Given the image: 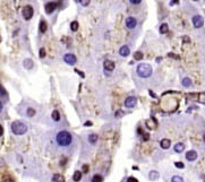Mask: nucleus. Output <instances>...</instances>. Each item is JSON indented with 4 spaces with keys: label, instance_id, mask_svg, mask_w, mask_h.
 <instances>
[{
    "label": "nucleus",
    "instance_id": "nucleus-1",
    "mask_svg": "<svg viewBox=\"0 0 205 182\" xmlns=\"http://www.w3.org/2000/svg\"><path fill=\"white\" fill-rule=\"evenodd\" d=\"M56 140H57V144L59 146H62V147H66L69 146L73 141V137H72V133L69 131L62 130L58 132V135L56 136Z\"/></svg>",
    "mask_w": 205,
    "mask_h": 182
},
{
    "label": "nucleus",
    "instance_id": "nucleus-2",
    "mask_svg": "<svg viewBox=\"0 0 205 182\" xmlns=\"http://www.w3.org/2000/svg\"><path fill=\"white\" fill-rule=\"evenodd\" d=\"M136 73H137V75L140 78H147V77H150L152 75L153 69H152V67L148 64H140L136 68Z\"/></svg>",
    "mask_w": 205,
    "mask_h": 182
},
{
    "label": "nucleus",
    "instance_id": "nucleus-3",
    "mask_svg": "<svg viewBox=\"0 0 205 182\" xmlns=\"http://www.w3.org/2000/svg\"><path fill=\"white\" fill-rule=\"evenodd\" d=\"M10 128H11L13 133L17 135V136H22V135H24L27 131V126L25 123H23V122H21V121H14L11 123Z\"/></svg>",
    "mask_w": 205,
    "mask_h": 182
},
{
    "label": "nucleus",
    "instance_id": "nucleus-4",
    "mask_svg": "<svg viewBox=\"0 0 205 182\" xmlns=\"http://www.w3.org/2000/svg\"><path fill=\"white\" fill-rule=\"evenodd\" d=\"M33 14H34V10H33V7H32V6L27 5V6H25V7L23 8L22 15L25 21H29V19L33 17Z\"/></svg>",
    "mask_w": 205,
    "mask_h": 182
},
{
    "label": "nucleus",
    "instance_id": "nucleus-5",
    "mask_svg": "<svg viewBox=\"0 0 205 182\" xmlns=\"http://www.w3.org/2000/svg\"><path fill=\"white\" fill-rule=\"evenodd\" d=\"M191 22H193V25H194L195 29H201L204 25V19H203V17L201 15H195L193 17Z\"/></svg>",
    "mask_w": 205,
    "mask_h": 182
},
{
    "label": "nucleus",
    "instance_id": "nucleus-6",
    "mask_svg": "<svg viewBox=\"0 0 205 182\" xmlns=\"http://www.w3.org/2000/svg\"><path fill=\"white\" fill-rule=\"evenodd\" d=\"M58 5H59V2H57V1H50V2H48L47 5H45V13L48 15H50L52 14L54 10H56V8L58 7Z\"/></svg>",
    "mask_w": 205,
    "mask_h": 182
},
{
    "label": "nucleus",
    "instance_id": "nucleus-7",
    "mask_svg": "<svg viewBox=\"0 0 205 182\" xmlns=\"http://www.w3.org/2000/svg\"><path fill=\"white\" fill-rule=\"evenodd\" d=\"M136 103H137L136 97H134V96H128V97L125 100V106L128 108V109H130V108H134V106L136 105Z\"/></svg>",
    "mask_w": 205,
    "mask_h": 182
},
{
    "label": "nucleus",
    "instance_id": "nucleus-8",
    "mask_svg": "<svg viewBox=\"0 0 205 182\" xmlns=\"http://www.w3.org/2000/svg\"><path fill=\"white\" fill-rule=\"evenodd\" d=\"M64 61H65L66 64H68V65L74 66L76 64V57H75L74 54H72V53H66V54L64 56Z\"/></svg>",
    "mask_w": 205,
    "mask_h": 182
},
{
    "label": "nucleus",
    "instance_id": "nucleus-9",
    "mask_svg": "<svg viewBox=\"0 0 205 182\" xmlns=\"http://www.w3.org/2000/svg\"><path fill=\"white\" fill-rule=\"evenodd\" d=\"M136 25H137V21H136V18H134V17H127V18H126V26H127L129 29H135Z\"/></svg>",
    "mask_w": 205,
    "mask_h": 182
},
{
    "label": "nucleus",
    "instance_id": "nucleus-10",
    "mask_svg": "<svg viewBox=\"0 0 205 182\" xmlns=\"http://www.w3.org/2000/svg\"><path fill=\"white\" fill-rule=\"evenodd\" d=\"M197 158V153L194 151V149H191V151H188L187 153H186V160L189 161V162H193V161H195Z\"/></svg>",
    "mask_w": 205,
    "mask_h": 182
},
{
    "label": "nucleus",
    "instance_id": "nucleus-11",
    "mask_svg": "<svg viewBox=\"0 0 205 182\" xmlns=\"http://www.w3.org/2000/svg\"><path fill=\"white\" fill-rule=\"evenodd\" d=\"M103 67L107 71H112L115 69V62L111 61V60H105L104 64H103Z\"/></svg>",
    "mask_w": 205,
    "mask_h": 182
},
{
    "label": "nucleus",
    "instance_id": "nucleus-12",
    "mask_svg": "<svg viewBox=\"0 0 205 182\" xmlns=\"http://www.w3.org/2000/svg\"><path fill=\"white\" fill-rule=\"evenodd\" d=\"M129 53H130V50H129V48H128L127 45L121 46V48H120V50H119V54H120V56H123V57H128V56H129Z\"/></svg>",
    "mask_w": 205,
    "mask_h": 182
},
{
    "label": "nucleus",
    "instance_id": "nucleus-13",
    "mask_svg": "<svg viewBox=\"0 0 205 182\" xmlns=\"http://www.w3.org/2000/svg\"><path fill=\"white\" fill-rule=\"evenodd\" d=\"M171 145V141H170V139H167V138H163L160 141V146H161L162 149H168L169 147Z\"/></svg>",
    "mask_w": 205,
    "mask_h": 182
},
{
    "label": "nucleus",
    "instance_id": "nucleus-14",
    "mask_svg": "<svg viewBox=\"0 0 205 182\" xmlns=\"http://www.w3.org/2000/svg\"><path fill=\"white\" fill-rule=\"evenodd\" d=\"M173 149H175V152L176 153H181L183 152V149H185V145H183V143H177L175 147H173Z\"/></svg>",
    "mask_w": 205,
    "mask_h": 182
},
{
    "label": "nucleus",
    "instance_id": "nucleus-15",
    "mask_svg": "<svg viewBox=\"0 0 205 182\" xmlns=\"http://www.w3.org/2000/svg\"><path fill=\"white\" fill-rule=\"evenodd\" d=\"M47 29H48L47 22H45L44 19H42V21L40 22V25H39V29H40L41 33H45V32H47Z\"/></svg>",
    "mask_w": 205,
    "mask_h": 182
},
{
    "label": "nucleus",
    "instance_id": "nucleus-16",
    "mask_svg": "<svg viewBox=\"0 0 205 182\" xmlns=\"http://www.w3.org/2000/svg\"><path fill=\"white\" fill-rule=\"evenodd\" d=\"M51 182H65V178L61 174H54L52 176Z\"/></svg>",
    "mask_w": 205,
    "mask_h": 182
},
{
    "label": "nucleus",
    "instance_id": "nucleus-17",
    "mask_svg": "<svg viewBox=\"0 0 205 182\" xmlns=\"http://www.w3.org/2000/svg\"><path fill=\"white\" fill-rule=\"evenodd\" d=\"M97 135L96 133H91L90 136H88V141L91 143V144H95L96 141H97Z\"/></svg>",
    "mask_w": 205,
    "mask_h": 182
},
{
    "label": "nucleus",
    "instance_id": "nucleus-18",
    "mask_svg": "<svg viewBox=\"0 0 205 182\" xmlns=\"http://www.w3.org/2000/svg\"><path fill=\"white\" fill-rule=\"evenodd\" d=\"M82 179V172L81 171H75V173L73 175V180L75 182H78Z\"/></svg>",
    "mask_w": 205,
    "mask_h": 182
},
{
    "label": "nucleus",
    "instance_id": "nucleus-19",
    "mask_svg": "<svg viewBox=\"0 0 205 182\" xmlns=\"http://www.w3.org/2000/svg\"><path fill=\"white\" fill-rule=\"evenodd\" d=\"M148 178L151 179V180H156V179H159V172H156V171H151L150 173H148Z\"/></svg>",
    "mask_w": 205,
    "mask_h": 182
},
{
    "label": "nucleus",
    "instance_id": "nucleus-20",
    "mask_svg": "<svg viewBox=\"0 0 205 182\" xmlns=\"http://www.w3.org/2000/svg\"><path fill=\"white\" fill-rule=\"evenodd\" d=\"M23 65H24V67H25L26 69H29V68H32V66H33V61H32L31 59H25L24 62H23Z\"/></svg>",
    "mask_w": 205,
    "mask_h": 182
},
{
    "label": "nucleus",
    "instance_id": "nucleus-21",
    "mask_svg": "<svg viewBox=\"0 0 205 182\" xmlns=\"http://www.w3.org/2000/svg\"><path fill=\"white\" fill-rule=\"evenodd\" d=\"M35 113H37V111H35V109H33V108H27V110H26V114H27L29 118L34 117Z\"/></svg>",
    "mask_w": 205,
    "mask_h": 182
},
{
    "label": "nucleus",
    "instance_id": "nucleus-22",
    "mask_svg": "<svg viewBox=\"0 0 205 182\" xmlns=\"http://www.w3.org/2000/svg\"><path fill=\"white\" fill-rule=\"evenodd\" d=\"M52 119H53L54 121H59V120H60V113H59L58 110H54V111L52 112Z\"/></svg>",
    "mask_w": 205,
    "mask_h": 182
},
{
    "label": "nucleus",
    "instance_id": "nucleus-23",
    "mask_svg": "<svg viewBox=\"0 0 205 182\" xmlns=\"http://www.w3.org/2000/svg\"><path fill=\"white\" fill-rule=\"evenodd\" d=\"M143 57H144L143 52L136 51L135 53H134V59H135V60H142V59H143Z\"/></svg>",
    "mask_w": 205,
    "mask_h": 182
},
{
    "label": "nucleus",
    "instance_id": "nucleus-24",
    "mask_svg": "<svg viewBox=\"0 0 205 182\" xmlns=\"http://www.w3.org/2000/svg\"><path fill=\"white\" fill-rule=\"evenodd\" d=\"M102 181H103V178L102 175L100 174L93 175V178H92V182H102Z\"/></svg>",
    "mask_w": 205,
    "mask_h": 182
},
{
    "label": "nucleus",
    "instance_id": "nucleus-25",
    "mask_svg": "<svg viewBox=\"0 0 205 182\" xmlns=\"http://www.w3.org/2000/svg\"><path fill=\"white\" fill-rule=\"evenodd\" d=\"M168 25H167V24H166V23H164V24H162L161 26H160V33H161V34H166V33H167V32H168Z\"/></svg>",
    "mask_w": 205,
    "mask_h": 182
},
{
    "label": "nucleus",
    "instance_id": "nucleus-26",
    "mask_svg": "<svg viewBox=\"0 0 205 182\" xmlns=\"http://www.w3.org/2000/svg\"><path fill=\"white\" fill-rule=\"evenodd\" d=\"M183 86H186V87H189L191 85V80L188 78V77H185L183 79Z\"/></svg>",
    "mask_w": 205,
    "mask_h": 182
},
{
    "label": "nucleus",
    "instance_id": "nucleus-27",
    "mask_svg": "<svg viewBox=\"0 0 205 182\" xmlns=\"http://www.w3.org/2000/svg\"><path fill=\"white\" fill-rule=\"evenodd\" d=\"M70 29L73 31V32H76L77 29H78V23L76 22H72V24H70Z\"/></svg>",
    "mask_w": 205,
    "mask_h": 182
},
{
    "label": "nucleus",
    "instance_id": "nucleus-28",
    "mask_svg": "<svg viewBox=\"0 0 205 182\" xmlns=\"http://www.w3.org/2000/svg\"><path fill=\"white\" fill-rule=\"evenodd\" d=\"M171 182H183V179L179 175H175V176H172Z\"/></svg>",
    "mask_w": 205,
    "mask_h": 182
},
{
    "label": "nucleus",
    "instance_id": "nucleus-29",
    "mask_svg": "<svg viewBox=\"0 0 205 182\" xmlns=\"http://www.w3.org/2000/svg\"><path fill=\"white\" fill-rule=\"evenodd\" d=\"M45 54H47L45 49H44V48H41L40 51H39V56H40V58H45Z\"/></svg>",
    "mask_w": 205,
    "mask_h": 182
},
{
    "label": "nucleus",
    "instance_id": "nucleus-30",
    "mask_svg": "<svg viewBox=\"0 0 205 182\" xmlns=\"http://www.w3.org/2000/svg\"><path fill=\"white\" fill-rule=\"evenodd\" d=\"M0 96H7V92L4 89L1 85H0Z\"/></svg>",
    "mask_w": 205,
    "mask_h": 182
},
{
    "label": "nucleus",
    "instance_id": "nucleus-31",
    "mask_svg": "<svg viewBox=\"0 0 205 182\" xmlns=\"http://www.w3.org/2000/svg\"><path fill=\"white\" fill-rule=\"evenodd\" d=\"M175 166L178 168H185V165H183V163H181V162H176L175 163Z\"/></svg>",
    "mask_w": 205,
    "mask_h": 182
},
{
    "label": "nucleus",
    "instance_id": "nucleus-32",
    "mask_svg": "<svg viewBox=\"0 0 205 182\" xmlns=\"http://www.w3.org/2000/svg\"><path fill=\"white\" fill-rule=\"evenodd\" d=\"M1 182H14V181H13V179H11L10 176H5Z\"/></svg>",
    "mask_w": 205,
    "mask_h": 182
},
{
    "label": "nucleus",
    "instance_id": "nucleus-33",
    "mask_svg": "<svg viewBox=\"0 0 205 182\" xmlns=\"http://www.w3.org/2000/svg\"><path fill=\"white\" fill-rule=\"evenodd\" d=\"M127 182H138V180H137L136 178H134V176H129V178L127 179Z\"/></svg>",
    "mask_w": 205,
    "mask_h": 182
},
{
    "label": "nucleus",
    "instance_id": "nucleus-34",
    "mask_svg": "<svg viewBox=\"0 0 205 182\" xmlns=\"http://www.w3.org/2000/svg\"><path fill=\"white\" fill-rule=\"evenodd\" d=\"M130 4H133V5H138V4H140V0H130Z\"/></svg>",
    "mask_w": 205,
    "mask_h": 182
},
{
    "label": "nucleus",
    "instance_id": "nucleus-35",
    "mask_svg": "<svg viewBox=\"0 0 205 182\" xmlns=\"http://www.w3.org/2000/svg\"><path fill=\"white\" fill-rule=\"evenodd\" d=\"M78 2H82L83 6H87L88 4H90V0H86V1H78Z\"/></svg>",
    "mask_w": 205,
    "mask_h": 182
},
{
    "label": "nucleus",
    "instance_id": "nucleus-36",
    "mask_svg": "<svg viewBox=\"0 0 205 182\" xmlns=\"http://www.w3.org/2000/svg\"><path fill=\"white\" fill-rule=\"evenodd\" d=\"M83 172H88V165H83Z\"/></svg>",
    "mask_w": 205,
    "mask_h": 182
},
{
    "label": "nucleus",
    "instance_id": "nucleus-37",
    "mask_svg": "<svg viewBox=\"0 0 205 182\" xmlns=\"http://www.w3.org/2000/svg\"><path fill=\"white\" fill-rule=\"evenodd\" d=\"M75 71H76V73H78V74H80V75H81V77H85V75H84V74L82 73V71H80V70H77V69H75Z\"/></svg>",
    "mask_w": 205,
    "mask_h": 182
},
{
    "label": "nucleus",
    "instance_id": "nucleus-38",
    "mask_svg": "<svg viewBox=\"0 0 205 182\" xmlns=\"http://www.w3.org/2000/svg\"><path fill=\"white\" fill-rule=\"evenodd\" d=\"M2 135H4V128H2L1 126H0V137H1Z\"/></svg>",
    "mask_w": 205,
    "mask_h": 182
},
{
    "label": "nucleus",
    "instance_id": "nucleus-39",
    "mask_svg": "<svg viewBox=\"0 0 205 182\" xmlns=\"http://www.w3.org/2000/svg\"><path fill=\"white\" fill-rule=\"evenodd\" d=\"M175 4H179V1H171L170 5H175Z\"/></svg>",
    "mask_w": 205,
    "mask_h": 182
},
{
    "label": "nucleus",
    "instance_id": "nucleus-40",
    "mask_svg": "<svg viewBox=\"0 0 205 182\" xmlns=\"http://www.w3.org/2000/svg\"><path fill=\"white\" fill-rule=\"evenodd\" d=\"M2 108H4V105H2V103L0 102V112L2 111Z\"/></svg>",
    "mask_w": 205,
    "mask_h": 182
},
{
    "label": "nucleus",
    "instance_id": "nucleus-41",
    "mask_svg": "<svg viewBox=\"0 0 205 182\" xmlns=\"http://www.w3.org/2000/svg\"><path fill=\"white\" fill-rule=\"evenodd\" d=\"M91 124H92L91 122H86V123H85V126H91Z\"/></svg>",
    "mask_w": 205,
    "mask_h": 182
},
{
    "label": "nucleus",
    "instance_id": "nucleus-42",
    "mask_svg": "<svg viewBox=\"0 0 205 182\" xmlns=\"http://www.w3.org/2000/svg\"><path fill=\"white\" fill-rule=\"evenodd\" d=\"M204 182H205V181H204Z\"/></svg>",
    "mask_w": 205,
    "mask_h": 182
}]
</instances>
